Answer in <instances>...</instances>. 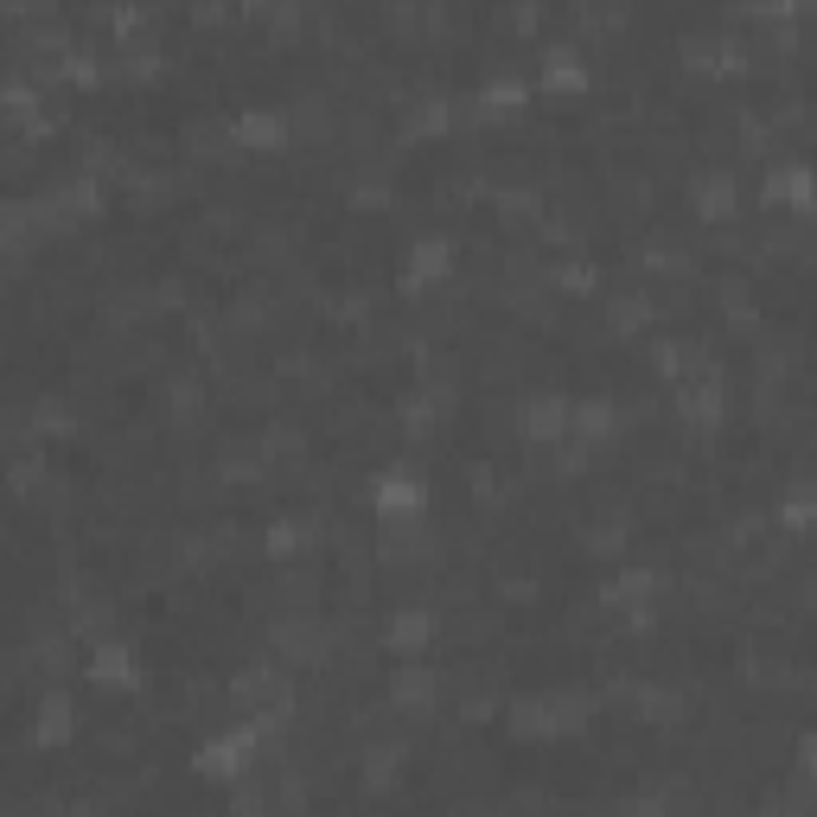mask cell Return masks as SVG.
Returning <instances> with one entry per match:
<instances>
[{"mask_svg":"<svg viewBox=\"0 0 817 817\" xmlns=\"http://www.w3.org/2000/svg\"><path fill=\"white\" fill-rule=\"evenodd\" d=\"M518 428L530 435V441H556V435H568V428H575V408L562 403V396H537V403H523Z\"/></svg>","mask_w":817,"mask_h":817,"instance_id":"6da1fadb","label":"cell"},{"mask_svg":"<svg viewBox=\"0 0 817 817\" xmlns=\"http://www.w3.org/2000/svg\"><path fill=\"white\" fill-rule=\"evenodd\" d=\"M377 511L390 523L415 518V511H422V485L408 480V473H383V480H377Z\"/></svg>","mask_w":817,"mask_h":817,"instance_id":"7a4b0ae2","label":"cell"},{"mask_svg":"<svg viewBox=\"0 0 817 817\" xmlns=\"http://www.w3.org/2000/svg\"><path fill=\"white\" fill-rule=\"evenodd\" d=\"M697 211H703V218H728V211H735V180H728V173L697 180Z\"/></svg>","mask_w":817,"mask_h":817,"instance_id":"3957f363","label":"cell"},{"mask_svg":"<svg viewBox=\"0 0 817 817\" xmlns=\"http://www.w3.org/2000/svg\"><path fill=\"white\" fill-rule=\"evenodd\" d=\"M65 728H71V703H65V697H45V703H38V741H65Z\"/></svg>","mask_w":817,"mask_h":817,"instance_id":"277c9868","label":"cell"},{"mask_svg":"<svg viewBox=\"0 0 817 817\" xmlns=\"http://www.w3.org/2000/svg\"><path fill=\"white\" fill-rule=\"evenodd\" d=\"M96 683H103V677H110V683H128V677H135V658H128V652H122V645H96Z\"/></svg>","mask_w":817,"mask_h":817,"instance_id":"5b68a950","label":"cell"},{"mask_svg":"<svg viewBox=\"0 0 817 817\" xmlns=\"http://www.w3.org/2000/svg\"><path fill=\"white\" fill-rule=\"evenodd\" d=\"M237 135H243V141H250V148H275V141H281V135H288V128H281V122H275V115H243V122H237Z\"/></svg>","mask_w":817,"mask_h":817,"instance_id":"8992f818","label":"cell"},{"mask_svg":"<svg viewBox=\"0 0 817 817\" xmlns=\"http://www.w3.org/2000/svg\"><path fill=\"white\" fill-rule=\"evenodd\" d=\"M428 626H435V620H428L422 607H415V613H396V620H390V645H422Z\"/></svg>","mask_w":817,"mask_h":817,"instance_id":"52a82bcc","label":"cell"},{"mask_svg":"<svg viewBox=\"0 0 817 817\" xmlns=\"http://www.w3.org/2000/svg\"><path fill=\"white\" fill-rule=\"evenodd\" d=\"M575 428H582V435H607V428H613V403H582L575 408Z\"/></svg>","mask_w":817,"mask_h":817,"instance_id":"ba28073f","label":"cell"}]
</instances>
